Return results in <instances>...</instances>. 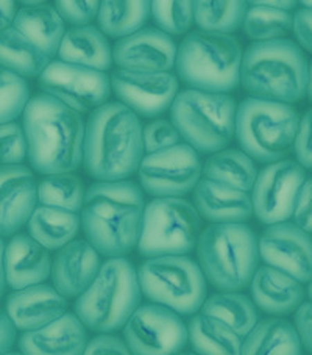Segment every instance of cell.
Instances as JSON below:
<instances>
[{
  "mask_svg": "<svg viewBox=\"0 0 312 355\" xmlns=\"http://www.w3.org/2000/svg\"><path fill=\"white\" fill-rule=\"evenodd\" d=\"M247 8L246 0H194V24L205 32L231 35L242 27Z\"/></svg>",
  "mask_w": 312,
  "mask_h": 355,
  "instance_id": "e575fe53",
  "label": "cell"
},
{
  "mask_svg": "<svg viewBox=\"0 0 312 355\" xmlns=\"http://www.w3.org/2000/svg\"><path fill=\"white\" fill-rule=\"evenodd\" d=\"M143 122L120 102H107L84 122L83 166L97 182L127 180L144 157Z\"/></svg>",
  "mask_w": 312,
  "mask_h": 355,
  "instance_id": "7a4b0ae2",
  "label": "cell"
},
{
  "mask_svg": "<svg viewBox=\"0 0 312 355\" xmlns=\"http://www.w3.org/2000/svg\"><path fill=\"white\" fill-rule=\"evenodd\" d=\"M201 313L210 315L246 338L259 322V311L252 299L237 291H220L206 297Z\"/></svg>",
  "mask_w": 312,
  "mask_h": 355,
  "instance_id": "d6a6232c",
  "label": "cell"
},
{
  "mask_svg": "<svg viewBox=\"0 0 312 355\" xmlns=\"http://www.w3.org/2000/svg\"><path fill=\"white\" fill-rule=\"evenodd\" d=\"M308 76L304 51L291 40L253 42L244 52L241 85L255 99L297 103L306 96Z\"/></svg>",
  "mask_w": 312,
  "mask_h": 355,
  "instance_id": "277c9868",
  "label": "cell"
},
{
  "mask_svg": "<svg viewBox=\"0 0 312 355\" xmlns=\"http://www.w3.org/2000/svg\"><path fill=\"white\" fill-rule=\"evenodd\" d=\"M292 28L293 15L278 8L248 7L242 21L244 33L253 42L283 40L292 32Z\"/></svg>",
  "mask_w": 312,
  "mask_h": 355,
  "instance_id": "8d00e7d4",
  "label": "cell"
},
{
  "mask_svg": "<svg viewBox=\"0 0 312 355\" xmlns=\"http://www.w3.org/2000/svg\"><path fill=\"white\" fill-rule=\"evenodd\" d=\"M143 296L180 316L199 313L206 301V279L197 261L187 255L147 259L138 269Z\"/></svg>",
  "mask_w": 312,
  "mask_h": 355,
  "instance_id": "30bf717a",
  "label": "cell"
},
{
  "mask_svg": "<svg viewBox=\"0 0 312 355\" xmlns=\"http://www.w3.org/2000/svg\"><path fill=\"white\" fill-rule=\"evenodd\" d=\"M83 355H133L125 340L113 334H100L88 341Z\"/></svg>",
  "mask_w": 312,
  "mask_h": 355,
  "instance_id": "f6af8a7d",
  "label": "cell"
},
{
  "mask_svg": "<svg viewBox=\"0 0 312 355\" xmlns=\"http://www.w3.org/2000/svg\"><path fill=\"white\" fill-rule=\"evenodd\" d=\"M150 15L163 32L185 35L194 24V0H150Z\"/></svg>",
  "mask_w": 312,
  "mask_h": 355,
  "instance_id": "74e56055",
  "label": "cell"
},
{
  "mask_svg": "<svg viewBox=\"0 0 312 355\" xmlns=\"http://www.w3.org/2000/svg\"><path fill=\"white\" fill-rule=\"evenodd\" d=\"M140 299L138 269L125 257H114L100 265L91 285L77 297L73 310L86 329L111 334L125 326Z\"/></svg>",
  "mask_w": 312,
  "mask_h": 355,
  "instance_id": "52a82bcc",
  "label": "cell"
},
{
  "mask_svg": "<svg viewBox=\"0 0 312 355\" xmlns=\"http://www.w3.org/2000/svg\"><path fill=\"white\" fill-rule=\"evenodd\" d=\"M52 58L15 26L0 30V66L27 78L39 77Z\"/></svg>",
  "mask_w": 312,
  "mask_h": 355,
  "instance_id": "83f0119b",
  "label": "cell"
},
{
  "mask_svg": "<svg viewBox=\"0 0 312 355\" xmlns=\"http://www.w3.org/2000/svg\"><path fill=\"white\" fill-rule=\"evenodd\" d=\"M176 355H199V354H195V352H180V354H176Z\"/></svg>",
  "mask_w": 312,
  "mask_h": 355,
  "instance_id": "6f0895ef",
  "label": "cell"
},
{
  "mask_svg": "<svg viewBox=\"0 0 312 355\" xmlns=\"http://www.w3.org/2000/svg\"><path fill=\"white\" fill-rule=\"evenodd\" d=\"M297 163L304 169H312V108L300 118L293 150Z\"/></svg>",
  "mask_w": 312,
  "mask_h": 355,
  "instance_id": "7bdbcfd3",
  "label": "cell"
},
{
  "mask_svg": "<svg viewBox=\"0 0 312 355\" xmlns=\"http://www.w3.org/2000/svg\"><path fill=\"white\" fill-rule=\"evenodd\" d=\"M237 103L230 94L187 88L176 94L170 121L199 154H214L228 148L235 138Z\"/></svg>",
  "mask_w": 312,
  "mask_h": 355,
  "instance_id": "ba28073f",
  "label": "cell"
},
{
  "mask_svg": "<svg viewBox=\"0 0 312 355\" xmlns=\"http://www.w3.org/2000/svg\"><path fill=\"white\" fill-rule=\"evenodd\" d=\"M58 60L107 72L113 66V47L108 36L95 26H75L66 30Z\"/></svg>",
  "mask_w": 312,
  "mask_h": 355,
  "instance_id": "484cf974",
  "label": "cell"
},
{
  "mask_svg": "<svg viewBox=\"0 0 312 355\" xmlns=\"http://www.w3.org/2000/svg\"><path fill=\"white\" fill-rule=\"evenodd\" d=\"M248 7H268L284 11H292L298 5V0H246Z\"/></svg>",
  "mask_w": 312,
  "mask_h": 355,
  "instance_id": "f907efd6",
  "label": "cell"
},
{
  "mask_svg": "<svg viewBox=\"0 0 312 355\" xmlns=\"http://www.w3.org/2000/svg\"><path fill=\"white\" fill-rule=\"evenodd\" d=\"M75 313H66L39 329L24 332L19 338L22 355H83L88 332Z\"/></svg>",
  "mask_w": 312,
  "mask_h": 355,
  "instance_id": "7402d4cb",
  "label": "cell"
},
{
  "mask_svg": "<svg viewBox=\"0 0 312 355\" xmlns=\"http://www.w3.org/2000/svg\"><path fill=\"white\" fill-rule=\"evenodd\" d=\"M5 355H22V354H21V352H11V351H10L8 354H5Z\"/></svg>",
  "mask_w": 312,
  "mask_h": 355,
  "instance_id": "680465c9",
  "label": "cell"
},
{
  "mask_svg": "<svg viewBox=\"0 0 312 355\" xmlns=\"http://www.w3.org/2000/svg\"><path fill=\"white\" fill-rule=\"evenodd\" d=\"M176 51L172 35L158 27H143L118 40L113 61L120 69L169 72L175 69Z\"/></svg>",
  "mask_w": 312,
  "mask_h": 355,
  "instance_id": "ac0fdd59",
  "label": "cell"
},
{
  "mask_svg": "<svg viewBox=\"0 0 312 355\" xmlns=\"http://www.w3.org/2000/svg\"><path fill=\"white\" fill-rule=\"evenodd\" d=\"M109 82L119 102L133 110L139 118H158L164 114L180 93V80L172 71L149 72L119 67L109 76Z\"/></svg>",
  "mask_w": 312,
  "mask_h": 355,
  "instance_id": "2e32d148",
  "label": "cell"
},
{
  "mask_svg": "<svg viewBox=\"0 0 312 355\" xmlns=\"http://www.w3.org/2000/svg\"><path fill=\"white\" fill-rule=\"evenodd\" d=\"M38 205V182L24 164L0 166V236H13L27 225Z\"/></svg>",
  "mask_w": 312,
  "mask_h": 355,
  "instance_id": "d6986e66",
  "label": "cell"
},
{
  "mask_svg": "<svg viewBox=\"0 0 312 355\" xmlns=\"http://www.w3.org/2000/svg\"><path fill=\"white\" fill-rule=\"evenodd\" d=\"M28 154L24 128L16 121L0 124V166H15L26 162Z\"/></svg>",
  "mask_w": 312,
  "mask_h": 355,
  "instance_id": "ab89813d",
  "label": "cell"
},
{
  "mask_svg": "<svg viewBox=\"0 0 312 355\" xmlns=\"http://www.w3.org/2000/svg\"><path fill=\"white\" fill-rule=\"evenodd\" d=\"M298 3H302L306 10H312V0H298Z\"/></svg>",
  "mask_w": 312,
  "mask_h": 355,
  "instance_id": "11a10c76",
  "label": "cell"
},
{
  "mask_svg": "<svg viewBox=\"0 0 312 355\" xmlns=\"http://www.w3.org/2000/svg\"><path fill=\"white\" fill-rule=\"evenodd\" d=\"M3 255H5V241L3 238L0 236V299L5 296V291H7V279H5V263H3Z\"/></svg>",
  "mask_w": 312,
  "mask_h": 355,
  "instance_id": "816d5d0a",
  "label": "cell"
},
{
  "mask_svg": "<svg viewBox=\"0 0 312 355\" xmlns=\"http://www.w3.org/2000/svg\"><path fill=\"white\" fill-rule=\"evenodd\" d=\"M144 210V191L134 182L93 183L80 211L86 241L100 255L125 257L138 246Z\"/></svg>",
  "mask_w": 312,
  "mask_h": 355,
  "instance_id": "6da1fadb",
  "label": "cell"
},
{
  "mask_svg": "<svg viewBox=\"0 0 312 355\" xmlns=\"http://www.w3.org/2000/svg\"><path fill=\"white\" fill-rule=\"evenodd\" d=\"M239 355H302V343L289 321L268 318L244 338Z\"/></svg>",
  "mask_w": 312,
  "mask_h": 355,
  "instance_id": "f546056e",
  "label": "cell"
},
{
  "mask_svg": "<svg viewBox=\"0 0 312 355\" xmlns=\"http://www.w3.org/2000/svg\"><path fill=\"white\" fill-rule=\"evenodd\" d=\"M100 269V254L86 240H72L58 249L52 261L53 288L67 297H78Z\"/></svg>",
  "mask_w": 312,
  "mask_h": 355,
  "instance_id": "ffe728a7",
  "label": "cell"
},
{
  "mask_svg": "<svg viewBox=\"0 0 312 355\" xmlns=\"http://www.w3.org/2000/svg\"><path fill=\"white\" fill-rule=\"evenodd\" d=\"M122 329L133 355H176L189 343L181 316L158 304L139 305Z\"/></svg>",
  "mask_w": 312,
  "mask_h": 355,
  "instance_id": "5bb4252c",
  "label": "cell"
},
{
  "mask_svg": "<svg viewBox=\"0 0 312 355\" xmlns=\"http://www.w3.org/2000/svg\"><path fill=\"white\" fill-rule=\"evenodd\" d=\"M200 154L181 143L170 149L145 154L139 163L140 189L153 198H183L194 191L201 179Z\"/></svg>",
  "mask_w": 312,
  "mask_h": 355,
  "instance_id": "7c38bea8",
  "label": "cell"
},
{
  "mask_svg": "<svg viewBox=\"0 0 312 355\" xmlns=\"http://www.w3.org/2000/svg\"><path fill=\"white\" fill-rule=\"evenodd\" d=\"M248 286L256 307L273 316L293 313L306 296L302 282L267 265L256 269Z\"/></svg>",
  "mask_w": 312,
  "mask_h": 355,
  "instance_id": "cb8c5ba5",
  "label": "cell"
},
{
  "mask_svg": "<svg viewBox=\"0 0 312 355\" xmlns=\"http://www.w3.org/2000/svg\"><path fill=\"white\" fill-rule=\"evenodd\" d=\"M292 218L297 227L312 234V177L306 179L300 188Z\"/></svg>",
  "mask_w": 312,
  "mask_h": 355,
  "instance_id": "ee69618b",
  "label": "cell"
},
{
  "mask_svg": "<svg viewBox=\"0 0 312 355\" xmlns=\"http://www.w3.org/2000/svg\"><path fill=\"white\" fill-rule=\"evenodd\" d=\"M17 338V329L10 320L7 311L0 309V355L8 354Z\"/></svg>",
  "mask_w": 312,
  "mask_h": 355,
  "instance_id": "c3c4849f",
  "label": "cell"
},
{
  "mask_svg": "<svg viewBox=\"0 0 312 355\" xmlns=\"http://www.w3.org/2000/svg\"><path fill=\"white\" fill-rule=\"evenodd\" d=\"M298 122L292 105L248 97L237 105L235 137L253 162L275 163L293 150Z\"/></svg>",
  "mask_w": 312,
  "mask_h": 355,
  "instance_id": "9c48e42d",
  "label": "cell"
},
{
  "mask_svg": "<svg viewBox=\"0 0 312 355\" xmlns=\"http://www.w3.org/2000/svg\"><path fill=\"white\" fill-rule=\"evenodd\" d=\"M5 279L11 290L44 284L51 277L52 257L28 234H16L5 244Z\"/></svg>",
  "mask_w": 312,
  "mask_h": 355,
  "instance_id": "603a6c76",
  "label": "cell"
},
{
  "mask_svg": "<svg viewBox=\"0 0 312 355\" xmlns=\"http://www.w3.org/2000/svg\"><path fill=\"white\" fill-rule=\"evenodd\" d=\"M244 51L230 33L195 30L176 51V77L191 89L228 94L241 85Z\"/></svg>",
  "mask_w": 312,
  "mask_h": 355,
  "instance_id": "8992f818",
  "label": "cell"
},
{
  "mask_svg": "<svg viewBox=\"0 0 312 355\" xmlns=\"http://www.w3.org/2000/svg\"><path fill=\"white\" fill-rule=\"evenodd\" d=\"M194 207L212 224L247 223L253 216L250 193L201 177L194 188Z\"/></svg>",
  "mask_w": 312,
  "mask_h": 355,
  "instance_id": "d4e9b609",
  "label": "cell"
},
{
  "mask_svg": "<svg viewBox=\"0 0 312 355\" xmlns=\"http://www.w3.org/2000/svg\"><path fill=\"white\" fill-rule=\"evenodd\" d=\"M150 16V0H100L97 24L109 38L119 40L145 27Z\"/></svg>",
  "mask_w": 312,
  "mask_h": 355,
  "instance_id": "836d02e7",
  "label": "cell"
},
{
  "mask_svg": "<svg viewBox=\"0 0 312 355\" xmlns=\"http://www.w3.org/2000/svg\"><path fill=\"white\" fill-rule=\"evenodd\" d=\"M30 166L41 175L73 173L83 163L80 113L44 93L30 97L22 113Z\"/></svg>",
  "mask_w": 312,
  "mask_h": 355,
  "instance_id": "3957f363",
  "label": "cell"
},
{
  "mask_svg": "<svg viewBox=\"0 0 312 355\" xmlns=\"http://www.w3.org/2000/svg\"><path fill=\"white\" fill-rule=\"evenodd\" d=\"M30 101V87L26 78L0 66V124L22 116Z\"/></svg>",
  "mask_w": 312,
  "mask_h": 355,
  "instance_id": "f35d334b",
  "label": "cell"
},
{
  "mask_svg": "<svg viewBox=\"0 0 312 355\" xmlns=\"http://www.w3.org/2000/svg\"><path fill=\"white\" fill-rule=\"evenodd\" d=\"M306 96H308L309 102L312 103V63L309 66V76H308V89H306Z\"/></svg>",
  "mask_w": 312,
  "mask_h": 355,
  "instance_id": "f5cc1de1",
  "label": "cell"
},
{
  "mask_svg": "<svg viewBox=\"0 0 312 355\" xmlns=\"http://www.w3.org/2000/svg\"><path fill=\"white\" fill-rule=\"evenodd\" d=\"M201 177L250 193L258 177V169L246 152L226 148L208 157L201 168Z\"/></svg>",
  "mask_w": 312,
  "mask_h": 355,
  "instance_id": "4dcf8cb0",
  "label": "cell"
},
{
  "mask_svg": "<svg viewBox=\"0 0 312 355\" xmlns=\"http://www.w3.org/2000/svg\"><path fill=\"white\" fill-rule=\"evenodd\" d=\"M5 311L22 332L53 322L67 311V299L46 284L15 290L7 299Z\"/></svg>",
  "mask_w": 312,
  "mask_h": 355,
  "instance_id": "44dd1931",
  "label": "cell"
},
{
  "mask_svg": "<svg viewBox=\"0 0 312 355\" xmlns=\"http://www.w3.org/2000/svg\"><path fill=\"white\" fill-rule=\"evenodd\" d=\"M201 218L192 202L183 198H155L145 205L138 250L145 259L187 255L197 246Z\"/></svg>",
  "mask_w": 312,
  "mask_h": 355,
  "instance_id": "8fae6325",
  "label": "cell"
},
{
  "mask_svg": "<svg viewBox=\"0 0 312 355\" xmlns=\"http://www.w3.org/2000/svg\"><path fill=\"white\" fill-rule=\"evenodd\" d=\"M295 330L302 347L312 354V302L302 304L295 310Z\"/></svg>",
  "mask_w": 312,
  "mask_h": 355,
  "instance_id": "7dc6e473",
  "label": "cell"
},
{
  "mask_svg": "<svg viewBox=\"0 0 312 355\" xmlns=\"http://www.w3.org/2000/svg\"><path fill=\"white\" fill-rule=\"evenodd\" d=\"M293 35L303 51L312 53V10L302 8L293 16Z\"/></svg>",
  "mask_w": 312,
  "mask_h": 355,
  "instance_id": "bcb514c9",
  "label": "cell"
},
{
  "mask_svg": "<svg viewBox=\"0 0 312 355\" xmlns=\"http://www.w3.org/2000/svg\"><path fill=\"white\" fill-rule=\"evenodd\" d=\"M259 259L302 284L312 280V236L293 223L267 225L258 238Z\"/></svg>",
  "mask_w": 312,
  "mask_h": 355,
  "instance_id": "e0dca14e",
  "label": "cell"
},
{
  "mask_svg": "<svg viewBox=\"0 0 312 355\" xmlns=\"http://www.w3.org/2000/svg\"><path fill=\"white\" fill-rule=\"evenodd\" d=\"M183 143V138L172 121L156 119L143 128L144 155L170 149Z\"/></svg>",
  "mask_w": 312,
  "mask_h": 355,
  "instance_id": "60d3db41",
  "label": "cell"
},
{
  "mask_svg": "<svg viewBox=\"0 0 312 355\" xmlns=\"http://www.w3.org/2000/svg\"><path fill=\"white\" fill-rule=\"evenodd\" d=\"M16 2L22 3L24 7H30V5H38V3H46L47 0H16Z\"/></svg>",
  "mask_w": 312,
  "mask_h": 355,
  "instance_id": "db71d44e",
  "label": "cell"
},
{
  "mask_svg": "<svg viewBox=\"0 0 312 355\" xmlns=\"http://www.w3.org/2000/svg\"><path fill=\"white\" fill-rule=\"evenodd\" d=\"M306 180L304 168L293 160L268 163L258 173L250 191L253 215L266 225L286 223L292 218L300 188Z\"/></svg>",
  "mask_w": 312,
  "mask_h": 355,
  "instance_id": "9a60e30c",
  "label": "cell"
},
{
  "mask_svg": "<svg viewBox=\"0 0 312 355\" xmlns=\"http://www.w3.org/2000/svg\"><path fill=\"white\" fill-rule=\"evenodd\" d=\"M13 26L53 58L66 33V22L53 5L38 3L17 10Z\"/></svg>",
  "mask_w": 312,
  "mask_h": 355,
  "instance_id": "4316f807",
  "label": "cell"
},
{
  "mask_svg": "<svg viewBox=\"0 0 312 355\" xmlns=\"http://www.w3.org/2000/svg\"><path fill=\"white\" fill-rule=\"evenodd\" d=\"M195 249L206 282L220 291L247 288L259 268L258 236L246 223L211 224Z\"/></svg>",
  "mask_w": 312,
  "mask_h": 355,
  "instance_id": "5b68a950",
  "label": "cell"
},
{
  "mask_svg": "<svg viewBox=\"0 0 312 355\" xmlns=\"http://www.w3.org/2000/svg\"><path fill=\"white\" fill-rule=\"evenodd\" d=\"M308 296H309L311 302H312V280L309 282V286H308Z\"/></svg>",
  "mask_w": 312,
  "mask_h": 355,
  "instance_id": "9f6ffc18",
  "label": "cell"
},
{
  "mask_svg": "<svg viewBox=\"0 0 312 355\" xmlns=\"http://www.w3.org/2000/svg\"><path fill=\"white\" fill-rule=\"evenodd\" d=\"M83 180L73 173L48 174L38 183V204L80 213L84 202Z\"/></svg>",
  "mask_w": 312,
  "mask_h": 355,
  "instance_id": "d590c367",
  "label": "cell"
},
{
  "mask_svg": "<svg viewBox=\"0 0 312 355\" xmlns=\"http://www.w3.org/2000/svg\"><path fill=\"white\" fill-rule=\"evenodd\" d=\"M41 91L77 113H93L111 96L109 76L91 67L52 60L38 77Z\"/></svg>",
  "mask_w": 312,
  "mask_h": 355,
  "instance_id": "4fadbf2b",
  "label": "cell"
},
{
  "mask_svg": "<svg viewBox=\"0 0 312 355\" xmlns=\"http://www.w3.org/2000/svg\"><path fill=\"white\" fill-rule=\"evenodd\" d=\"M80 227V213L39 204L27 223L28 235L48 250H58L75 240Z\"/></svg>",
  "mask_w": 312,
  "mask_h": 355,
  "instance_id": "f1b7e54d",
  "label": "cell"
},
{
  "mask_svg": "<svg viewBox=\"0 0 312 355\" xmlns=\"http://www.w3.org/2000/svg\"><path fill=\"white\" fill-rule=\"evenodd\" d=\"M189 343L199 355H239L242 336L210 315L195 313L187 326Z\"/></svg>",
  "mask_w": 312,
  "mask_h": 355,
  "instance_id": "1f68e13d",
  "label": "cell"
},
{
  "mask_svg": "<svg viewBox=\"0 0 312 355\" xmlns=\"http://www.w3.org/2000/svg\"><path fill=\"white\" fill-rule=\"evenodd\" d=\"M100 0H55L53 7L72 27L88 26L99 13Z\"/></svg>",
  "mask_w": 312,
  "mask_h": 355,
  "instance_id": "b9f144b4",
  "label": "cell"
},
{
  "mask_svg": "<svg viewBox=\"0 0 312 355\" xmlns=\"http://www.w3.org/2000/svg\"><path fill=\"white\" fill-rule=\"evenodd\" d=\"M16 0H0V30L13 26L17 13Z\"/></svg>",
  "mask_w": 312,
  "mask_h": 355,
  "instance_id": "681fc988",
  "label": "cell"
}]
</instances>
